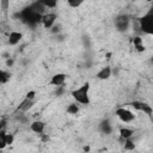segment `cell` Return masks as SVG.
<instances>
[{"mask_svg": "<svg viewBox=\"0 0 153 153\" xmlns=\"http://www.w3.org/2000/svg\"><path fill=\"white\" fill-rule=\"evenodd\" d=\"M0 6H1V10H7V7L10 6V2L7 0H0Z\"/></svg>", "mask_w": 153, "mask_h": 153, "instance_id": "cb8c5ba5", "label": "cell"}, {"mask_svg": "<svg viewBox=\"0 0 153 153\" xmlns=\"http://www.w3.org/2000/svg\"><path fill=\"white\" fill-rule=\"evenodd\" d=\"M118 134H120V137H123L124 140H128L134 135V130L130 129V128H127V127H122V128H120Z\"/></svg>", "mask_w": 153, "mask_h": 153, "instance_id": "7c38bea8", "label": "cell"}, {"mask_svg": "<svg viewBox=\"0 0 153 153\" xmlns=\"http://www.w3.org/2000/svg\"><path fill=\"white\" fill-rule=\"evenodd\" d=\"M88 91H90V82H84L80 87L73 90L71 92V94H72L73 99L75 100V103L82 104V105H88L90 104Z\"/></svg>", "mask_w": 153, "mask_h": 153, "instance_id": "6da1fadb", "label": "cell"}, {"mask_svg": "<svg viewBox=\"0 0 153 153\" xmlns=\"http://www.w3.org/2000/svg\"><path fill=\"white\" fill-rule=\"evenodd\" d=\"M35 97H36V91H33V90L29 91V92L25 94V98H26V99H30V100H33Z\"/></svg>", "mask_w": 153, "mask_h": 153, "instance_id": "603a6c76", "label": "cell"}, {"mask_svg": "<svg viewBox=\"0 0 153 153\" xmlns=\"http://www.w3.org/2000/svg\"><path fill=\"white\" fill-rule=\"evenodd\" d=\"M141 111H142L145 115H147V116L153 121V108H152L148 103L141 102Z\"/></svg>", "mask_w": 153, "mask_h": 153, "instance_id": "4fadbf2b", "label": "cell"}, {"mask_svg": "<svg viewBox=\"0 0 153 153\" xmlns=\"http://www.w3.org/2000/svg\"><path fill=\"white\" fill-rule=\"evenodd\" d=\"M57 19V14L56 13H51L48 12L45 14H43L42 17V25L44 29H51L55 25V22Z\"/></svg>", "mask_w": 153, "mask_h": 153, "instance_id": "5b68a950", "label": "cell"}, {"mask_svg": "<svg viewBox=\"0 0 153 153\" xmlns=\"http://www.w3.org/2000/svg\"><path fill=\"white\" fill-rule=\"evenodd\" d=\"M149 62L152 63V66H153V56H151V59H149Z\"/></svg>", "mask_w": 153, "mask_h": 153, "instance_id": "4dcf8cb0", "label": "cell"}, {"mask_svg": "<svg viewBox=\"0 0 153 153\" xmlns=\"http://www.w3.org/2000/svg\"><path fill=\"white\" fill-rule=\"evenodd\" d=\"M6 131L5 129H1L0 130V149H4L6 146H7V141H6Z\"/></svg>", "mask_w": 153, "mask_h": 153, "instance_id": "2e32d148", "label": "cell"}, {"mask_svg": "<svg viewBox=\"0 0 153 153\" xmlns=\"http://www.w3.org/2000/svg\"><path fill=\"white\" fill-rule=\"evenodd\" d=\"M33 104H35V102L33 100H30V99H26V98H24L23 100H22V103L17 106V111H22V112H26V111H29L32 106H33Z\"/></svg>", "mask_w": 153, "mask_h": 153, "instance_id": "30bf717a", "label": "cell"}, {"mask_svg": "<svg viewBox=\"0 0 153 153\" xmlns=\"http://www.w3.org/2000/svg\"><path fill=\"white\" fill-rule=\"evenodd\" d=\"M111 56H112V53H110V51L105 54V59H106V60H110V59H111Z\"/></svg>", "mask_w": 153, "mask_h": 153, "instance_id": "f1b7e54d", "label": "cell"}, {"mask_svg": "<svg viewBox=\"0 0 153 153\" xmlns=\"http://www.w3.org/2000/svg\"><path fill=\"white\" fill-rule=\"evenodd\" d=\"M134 48H135V50H136V51H139V53H143V51L146 50V47H145L143 44H139V45H135Z\"/></svg>", "mask_w": 153, "mask_h": 153, "instance_id": "484cf974", "label": "cell"}, {"mask_svg": "<svg viewBox=\"0 0 153 153\" xmlns=\"http://www.w3.org/2000/svg\"><path fill=\"white\" fill-rule=\"evenodd\" d=\"M79 105L78 103H71L68 106H67V114L69 115H76L79 112Z\"/></svg>", "mask_w": 153, "mask_h": 153, "instance_id": "5bb4252c", "label": "cell"}, {"mask_svg": "<svg viewBox=\"0 0 153 153\" xmlns=\"http://www.w3.org/2000/svg\"><path fill=\"white\" fill-rule=\"evenodd\" d=\"M115 115L123 123H130V122H133L135 120V115L129 109H126V108H117L116 111H115Z\"/></svg>", "mask_w": 153, "mask_h": 153, "instance_id": "277c9868", "label": "cell"}, {"mask_svg": "<svg viewBox=\"0 0 153 153\" xmlns=\"http://www.w3.org/2000/svg\"><path fill=\"white\" fill-rule=\"evenodd\" d=\"M6 65H7L8 67H11V66L13 65V59H7V61H6Z\"/></svg>", "mask_w": 153, "mask_h": 153, "instance_id": "83f0119b", "label": "cell"}, {"mask_svg": "<svg viewBox=\"0 0 153 153\" xmlns=\"http://www.w3.org/2000/svg\"><path fill=\"white\" fill-rule=\"evenodd\" d=\"M43 2V5L45 6V8L48 7V8H54V7H56V5H57V1H55V0H44V1H42Z\"/></svg>", "mask_w": 153, "mask_h": 153, "instance_id": "d6986e66", "label": "cell"}, {"mask_svg": "<svg viewBox=\"0 0 153 153\" xmlns=\"http://www.w3.org/2000/svg\"><path fill=\"white\" fill-rule=\"evenodd\" d=\"M41 136V141L42 142H48L49 140H50V136L48 135V134H42V135H39Z\"/></svg>", "mask_w": 153, "mask_h": 153, "instance_id": "4316f807", "label": "cell"}, {"mask_svg": "<svg viewBox=\"0 0 153 153\" xmlns=\"http://www.w3.org/2000/svg\"><path fill=\"white\" fill-rule=\"evenodd\" d=\"M131 43L134 44V47H135V45H139V44H143V43H142V38H141L140 36L133 37V38H131Z\"/></svg>", "mask_w": 153, "mask_h": 153, "instance_id": "7402d4cb", "label": "cell"}, {"mask_svg": "<svg viewBox=\"0 0 153 153\" xmlns=\"http://www.w3.org/2000/svg\"><path fill=\"white\" fill-rule=\"evenodd\" d=\"M61 31V26L60 25H54L51 29H50V32L51 33H60Z\"/></svg>", "mask_w": 153, "mask_h": 153, "instance_id": "d4e9b609", "label": "cell"}, {"mask_svg": "<svg viewBox=\"0 0 153 153\" xmlns=\"http://www.w3.org/2000/svg\"><path fill=\"white\" fill-rule=\"evenodd\" d=\"M6 141H7V146H11L14 142V135L12 133H7L6 134Z\"/></svg>", "mask_w": 153, "mask_h": 153, "instance_id": "44dd1931", "label": "cell"}, {"mask_svg": "<svg viewBox=\"0 0 153 153\" xmlns=\"http://www.w3.org/2000/svg\"><path fill=\"white\" fill-rule=\"evenodd\" d=\"M129 105H130V106H133L135 110L141 111V102H140V100H133V102H130V103H129Z\"/></svg>", "mask_w": 153, "mask_h": 153, "instance_id": "ffe728a7", "label": "cell"}, {"mask_svg": "<svg viewBox=\"0 0 153 153\" xmlns=\"http://www.w3.org/2000/svg\"><path fill=\"white\" fill-rule=\"evenodd\" d=\"M23 38V33L19 32V31H11L10 35H8V39H7V43L10 45H17Z\"/></svg>", "mask_w": 153, "mask_h": 153, "instance_id": "ba28073f", "label": "cell"}, {"mask_svg": "<svg viewBox=\"0 0 153 153\" xmlns=\"http://www.w3.org/2000/svg\"><path fill=\"white\" fill-rule=\"evenodd\" d=\"M67 5L69 6V7H72V8H76V7H79L80 5H82V0H68L67 1Z\"/></svg>", "mask_w": 153, "mask_h": 153, "instance_id": "ac0fdd59", "label": "cell"}, {"mask_svg": "<svg viewBox=\"0 0 153 153\" xmlns=\"http://www.w3.org/2000/svg\"><path fill=\"white\" fill-rule=\"evenodd\" d=\"M10 79H11V73L2 69V71L0 72V82H1V84H6Z\"/></svg>", "mask_w": 153, "mask_h": 153, "instance_id": "e0dca14e", "label": "cell"}, {"mask_svg": "<svg viewBox=\"0 0 153 153\" xmlns=\"http://www.w3.org/2000/svg\"><path fill=\"white\" fill-rule=\"evenodd\" d=\"M115 26L118 32H126L130 26V17L128 14H120L115 19Z\"/></svg>", "mask_w": 153, "mask_h": 153, "instance_id": "3957f363", "label": "cell"}, {"mask_svg": "<svg viewBox=\"0 0 153 153\" xmlns=\"http://www.w3.org/2000/svg\"><path fill=\"white\" fill-rule=\"evenodd\" d=\"M99 130L103 133V134H110L111 131H112V126H111V123H110V121L109 120H103L102 122H100V124H99Z\"/></svg>", "mask_w": 153, "mask_h": 153, "instance_id": "8fae6325", "label": "cell"}, {"mask_svg": "<svg viewBox=\"0 0 153 153\" xmlns=\"http://www.w3.org/2000/svg\"><path fill=\"white\" fill-rule=\"evenodd\" d=\"M123 148H124V151L131 152V151H134L136 148V145L131 139H128V140H126V143L123 145Z\"/></svg>", "mask_w": 153, "mask_h": 153, "instance_id": "9a60e30c", "label": "cell"}, {"mask_svg": "<svg viewBox=\"0 0 153 153\" xmlns=\"http://www.w3.org/2000/svg\"><path fill=\"white\" fill-rule=\"evenodd\" d=\"M111 73H112L111 67H110V66H105V67H103V68L96 74V78L99 79V80H108V79H110V76H111Z\"/></svg>", "mask_w": 153, "mask_h": 153, "instance_id": "9c48e42d", "label": "cell"}, {"mask_svg": "<svg viewBox=\"0 0 153 153\" xmlns=\"http://www.w3.org/2000/svg\"><path fill=\"white\" fill-rule=\"evenodd\" d=\"M137 24L140 32L153 36V6L149 8V11L146 14H143L137 19Z\"/></svg>", "mask_w": 153, "mask_h": 153, "instance_id": "7a4b0ae2", "label": "cell"}, {"mask_svg": "<svg viewBox=\"0 0 153 153\" xmlns=\"http://www.w3.org/2000/svg\"><path fill=\"white\" fill-rule=\"evenodd\" d=\"M82 149H84V152H85V153H88L91 148H90V146H84V147H82Z\"/></svg>", "mask_w": 153, "mask_h": 153, "instance_id": "f546056e", "label": "cell"}, {"mask_svg": "<svg viewBox=\"0 0 153 153\" xmlns=\"http://www.w3.org/2000/svg\"><path fill=\"white\" fill-rule=\"evenodd\" d=\"M66 78H67V75L65 73H56V74H54L51 76V79L49 81V85L56 86V87L62 86L65 84V81H66Z\"/></svg>", "mask_w": 153, "mask_h": 153, "instance_id": "8992f818", "label": "cell"}, {"mask_svg": "<svg viewBox=\"0 0 153 153\" xmlns=\"http://www.w3.org/2000/svg\"><path fill=\"white\" fill-rule=\"evenodd\" d=\"M44 129H45V123L42 121H33L30 124V130L33 131L35 134L42 135V134H44Z\"/></svg>", "mask_w": 153, "mask_h": 153, "instance_id": "52a82bcc", "label": "cell"}]
</instances>
